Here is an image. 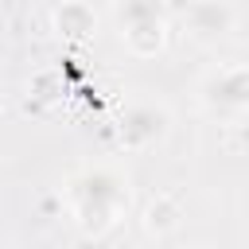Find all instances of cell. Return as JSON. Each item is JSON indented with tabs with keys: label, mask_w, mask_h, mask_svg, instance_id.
I'll return each instance as SVG.
<instances>
[{
	"label": "cell",
	"mask_w": 249,
	"mask_h": 249,
	"mask_svg": "<svg viewBox=\"0 0 249 249\" xmlns=\"http://www.w3.org/2000/svg\"><path fill=\"white\" fill-rule=\"evenodd\" d=\"M144 230L152 233V237H167V233H175L179 230V222H183V202L175 198V195H156L148 206H144Z\"/></svg>",
	"instance_id": "cell-7"
},
{
	"label": "cell",
	"mask_w": 249,
	"mask_h": 249,
	"mask_svg": "<svg viewBox=\"0 0 249 249\" xmlns=\"http://www.w3.org/2000/svg\"><path fill=\"white\" fill-rule=\"evenodd\" d=\"M51 27L58 35H70V39H86L97 31V12L82 0H66L58 8H51Z\"/></svg>",
	"instance_id": "cell-6"
},
{
	"label": "cell",
	"mask_w": 249,
	"mask_h": 249,
	"mask_svg": "<svg viewBox=\"0 0 249 249\" xmlns=\"http://www.w3.org/2000/svg\"><path fill=\"white\" fill-rule=\"evenodd\" d=\"M195 93H198V105L206 113H214V117H241L245 105H249V70L241 62H218V66H210L198 78Z\"/></svg>",
	"instance_id": "cell-3"
},
{
	"label": "cell",
	"mask_w": 249,
	"mask_h": 249,
	"mask_svg": "<svg viewBox=\"0 0 249 249\" xmlns=\"http://www.w3.org/2000/svg\"><path fill=\"white\" fill-rule=\"evenodd\" d=\"M171 132V113L156 101H136L124 109L121 124H117V136H121V148L124 152H148L156 144H163Z\"/></svg>",
	"instance_id": "cell-4"
},
{
	"label": "cell",
	"mask_w": 249,
	"mask_h": 249,
	"mask_svg": "<svg viewBox=\"0 0 249 249\" xmlns=\"http://www.w3.org/2000/svg\"><path fill=\"white\" fill-rule=\"evenodd\" d=\"M0 249H12V241H8V237H0Z\"/></svg>",
	"instance_id": "cell-8"
},
{
	"label": "cell",
	"mask_w": 249,
	"mask_h": 249,
	"mask_svg": "<svg viewBox=\"0 0 249 249\" xmlns=\"http://www.w3.org/2000/svg\"><path fill=\"white\" fill-rule=\"evenodd\" d=\"M167 16H171V8H163L156 0L113 4V19L121 23V39L140 58H152V54H160L167 47Z\"/></svg>",
	"instance_id": "cell-2"
},
{
	"label": "cell",
	"mask_w": 249,
	"mask_h": 249,
	"mask_svg": "<svg viewBox=\"0 0 249 249\" xmlns=\"http://www.w3.org/2000/svg\"><path fill=\"white\" fill-rule=\"evenodd\" d=\"M179 16H183V23H187V35H191V39H198V43H218L222 35H230V31H233V23H237L241 8H237V4L218 0V4H187V8H179Z\"/></svg>",
	"instance_id": "cell-5"
},
{
	"label": "cell",
	"mask_w": 249,
	"mask_h": 249,
	"mask_svg": "<svg viewBox=\"0 0 249 249\" xmlns=\"http://www.w3.org/2000/svg\"><path fill=\"white\" fill-rule=\"evenodd\" d=\"M195 249H198V245H195Z\"/></svg>",
	"instance_id": "cell-9"
},
{
	"label": "cell",
	"mask_w": 249,
	"mask_h": 249,
	"mask_svg": "<svg viewBox=\"0 0 249 249\" xmlns=\"http://www.w3.org/2000/svg\"><path fill=\"white\" fill-rule=\"evenodd\" d=\"M132 202V187L128 175L113 163H97L86 167L70 179V206H74V222L86 237H105L128 210Z\"/></svg>",
	"instance_id": "cell-1"
}]
</instances>
